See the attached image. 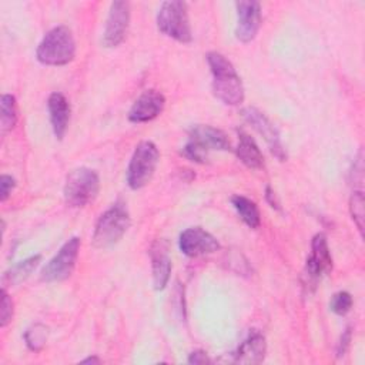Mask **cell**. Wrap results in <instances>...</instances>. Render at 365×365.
Listing matches in <instances>:
<instances>
[{
    "mask_svg": "<svg viewBox=\"0 0 365 365\" xmlns=\"http://www.w3.org/2000/svg\"><path fill=\"white\" fill-rule=\"evenodd\" d=\"M207 63L212 74V93L227 106H240L244 101V86L232 63L217 51L207 54Z\"/></svg>",
    "mask_w": 365,
    "mask_h": 365,
    "instance_id": "cell-1",
    "label": "cell"
},
{
    "mask_svg": "<svg viewBox=\"0 0 365 365\" xmlns=\"http://www.w3.org/2000/svg\"><path fill=\"white\" fill-rule=\"evenodd\" d=\"M76 41L66 26L48 30L37 46L36 57L44 66H66L74 60Z\"/></svg>",
    "mask_w": 365,
    "mask_h": 365,
    "instance_id": "cell-2",
    "label": "cell"
},
{
    "mask_svg": "<svg viewBox=\"0 0 365 365\" xmlns=\"http://www.w3.org/2000/svg\"><path fill=\"white\" fill-rule=\"evenodd\" d=\"M228 150H231V143L222 130L208 124H197L188 133V141L182 148V155L194 163H204L210 151Z\"/></svg>",
    "mask_w": 365,
    "mask_h": 365,
    "instance_id": "cell-3",
    "label": "cell"
},
{
    "mask_svg": "<svg viewBox=\"0 0 365 365\" xmlns=\"http://www.w3.org/2000/svg\"><path fill=\"white\" fill-rule=\"evenodd\" d=\"M131 224L130 214L123 202L113 204L107 211H104L93 232V245L96 248H110L115 245L123 235L127 232Z\"/></svg>",
    "mask_w": 365,
    "mask_h": 365,
    "instance_id": "cell-4",
    "label": "cell"
},
{
    "mask_svg": "<svg viewBox=\"0 0 365 365\" xmlns=\"http://www.w3.org/2000/svg\"><path fill=\"white\" fill-rule=\"evenodd\" d=\"M100 191L98 174L87 167L73 170L64 182L63 195L67 205L74 208L86 207L93 202Z\"/></svg>",
    "mask_w": 365,
    "mask_h": 365,
    "instance_id": "cell-5",
    "label": "cell"
},
{
    "mask_svg": "<svg viewBox=\"0 0 365 365\" xmlns=\"http://www.w3.org/2000/svg\"><path fill=\"white\" fill-rule=\"evenodd\" d=\"M157 27L167 37L180 43H190L192 40V33L187 3L180 0L164 1L157 13Z\"/></svg>",
    "mask_w": 365,
    "mask_h": 365,
    "instance_id": "cell-6",
    "label": "cell"
},
{
    "mask_svg": "<svg viewBox=\"0 0 365 365\" xmlns=\"http://www.w3.org/2000/svg\"><path fill=\"white\" fill-rule=\"evenodd\" d=\"M158 160L160 151L153 141L138 143L127 168L128 187L131 190H140L145 187L155 173Z\"/></svg>",
    "mask_w": 365,
    "mask_h": 365,
    "instance_id": "cell-7",
    "label": "cell"
},
{
    "mask_svg": "<svg viewBox=\"0 0 365 365\" xmlns=\"http://www.w3.org/2000/svg\"><path fill=\"white\" fill-rule=\"evenodd\" d=\"M80 238L73 237L57 251V254L44 265L40 274V279L46 282H56L67 279L76 267V261L80 250Z\"/></svg>",
    "mask_w": 365,
    "mask_h": 365,
    "instance_id": "cell-8",
    "label": "cell"
},
{
    "mask_svg": "<svg viewBox=\"0 0 365 365\" xmlns=\"http://www.w3.org/2000/svg\"><path fill=\"white\" fill-rule=\"evenodd\" d=\"M241 115L265 140L269 151L279 161H284L287 158V153H285V150L282 147V143H281V138H279V133H278L277 127L271 123V120L264 113L257 110L255 107H245V108H242L241 110Z\"/></svg>",
    "mask_w": 365,
    "mask_h": 365,
    "instance_id": "cell-9",
    "label": "cell"
},
{
    "mask_svg": "<svg viewBox=\"0 0 365 365\" xmlns=\"http://www.w3.org/2000/svg\"><path fill=\"white\" fill-rule=\"evenodd\" d=\"M130 23V3L117 0L110 6L108 17L103 33V44L108 48L123 43Z\"/></svg>",
    "mask_w": 365,
    "mask_h": 365,
    "instance_id": "cell-10",
    "label": "cell"
},
{
    "mask_svg": "<svg viewBox=\"0 0 365 365\" xmlns=\"http://www.w3.org/2000/svg\"><path fill=\"white\" fill-rule=\"evenodd\" d=\"M178 247L184 255L195 258L218 251L220 242L212 234L201 227H191L180 234Z\"/></svg>",
    "mask_w": 365,
    "mask_h": 365,
    "instance_id": "cell-11",
    "label": "cell"
},
{
    "mask_svg": "<svg viewBox=\"0 0 365 365\" xmlns=\"http://www.w3.org/2000/svg\"><path fill=\"white\" fill-rule=\"evenodd\" d=\"M237 27L235 37L242 43H250L255 38L261 27V6L254 0H241L235 3Z\"/></svg>",
    "mask_w": 365,
    "mask_h": 365,
    "instance_id": "cell-12",
    "label": "cell"
},
{
    "mask_svg": "<svg viewBox=\"0 0 365 365\" xmlns=\"http://www.w3.org/2000/svg\"><path fill=\"white\" fill-rule=\"evenodd\" d=\"M305 271L308 281L315 284L322 275H327L332 271V257L327 242V237L322 232L314 235L311 241V255L307 259Z\"/></svg>",
    "mask_w": 365,
    "mask_h": 365,
    "instance_id": "cell-13",
    "label": "cell"
},
{
    "mask_svg": "<svg viewBox=\"0 0 365 365\" xmlns=\"http://www.w3.org/2000/svg\"><path fill=\"white\" fill-rule=\"evenodd\" d=\"M165 106L164 96L157 90H145L131 106L128 120L131 123H147L158 117Z\"/></svg>",
    "mask_w": 365,
    "mask_h": 365,
    "instance_id": "cell-14",
    "label": "cell"
},
{
    "mask_svg": "<svg viewBox=\"0 0 365 365\" xmlns=\"http://www.w3.org/2000/svg\"><path fill=\"white\" fill-rule=\"evenodd\" d=\"M150 258L153 267V284L157 291L165 288L171 274V258L168 245L163 240H155L150 248Z\"/></svg>",
    "mask_w": 365,
    "mask_h": 365,
    "instance_id": "cell-15",
    "label": "cell"
},
{
    "mask_svg": "<svg viewBox=\"0 0 365 365\" xmlns=\"http://www.w3.org/2000/svg\"><path fill=\"white\" fill-rule=\"evenodd\" d=\"M47 108L50 115V123L56 138L61 140L67 131L70 121V104L64 94L56 91L51 93L47 100Z\"/></svg>",
    "mask_w": 365,
    "mask_h": 365,
    "instance_id": "cell-16",
    "label": "cell"
},
{
    "mask_svg": "<svg viewBox=\"0 0 365 365\" xmlns=\"http://www.w3.org/2000/svg\"><path fill=\"white\" fill-rule=\"evenodd\" d=\"M267 354L265 336L259 332L251 334L235 352L234 361L238 364H259L264 361Z\"/></svg>",
    "mask_w": 365,
    "mask_h": 365,
    "instance_id": "cell-17",
    "label": "cell"
},
{
    "mask_svg": "<svg viewBox=\"0 0 365 365\" xmlns=\"http://www.w3.org/2000/svg\"><path fill=\"white\" fill-rule=\"evenodd\" d=\"M238 134V145L235 148V154L238 160L252 170H259L264 167V155L250 134L244 130H237Z\"/></svg>",
    "mask_w": 365,
    "mask_h": 365,
    "instance_id": "cell-18",
    "label": "cell"
},
{
    "mask_svg": "<svg viewBox=\"0 0 365 365\" xmlns=\"http://www.w3.org/2000/svg\"><path fill=\"white\" fill-rule=\"evenodd\" d=\"M41 261V255L40 254H36V255H31L23 261H20L19 264H16L14 267H11L9 271L4 272L3 275V284L4 285H9V287H13V285H19L21 284L23 281H26L31 272L38 267Z\"/></svg>",
    "mask_w": 365,
    "mask_h": 365,
    "instance_id": "cell-19",
    "label": "cell"
},
{
    "mask_svg": "<svg viewBox=\"0 0 365 365\" xmlns=\"http://www.w3.org/2000/svg\"><path fill=\"white\" fill-rule=\"evenodd\" d=\"M231 204L235 208L237 214L240 215V218L252 230L258 228L261 224V214L259 210L257 207V204L244 197V195H232L231 197Z\"/></svg>",
    "mask_w": 365,
    "mask_h": 365,
    "instance_id": "cell-20",
    "label": "cell"
},
{
    "mask_svg": "<svg viewBox=\"0 0 365 365\" xmlns=\"http://www.w3.org/2000/svg\"><path fill=\"white\" fill-rule=\"evenodd\" d=\"M0 128L1 133H7L14 128L17 123V103L16 97L11 94H3L0 98Z\"/></svg>",
    "mask_w": 365,
    "mask_h": 365,
    "instance_id": "cell-21",
    "label": "cell"
},
{
    "mask_svg": "<svg viewBox=\"0 0 365 365\" xmlns=\"http://www.w3.org/2000/svg\"><path fill=\"white\" fill-rule=\"evenodd\" d=\"M48 338V328L40 322L30 325L24 332V341L30 351L38 352Z\"/></svg>",
    "mask_w": 365,
    "mask_h": 365,
    "instance_id": "cell-22",
    "label": "cell"
},
{
    "mask_svg": "<svg viewBox=\"0 0 365 365\" xmlns=\"http://www.w3.org/2000/svg\"><path fill=\"white\" fill-rule=\"evenodd\" d=\"M365 201L362 190H354L349 200V211L354 222L356 224L361 235L364 232V217H365Z\"/></svg>",
    "mask_w": 365,
    "mask_h": 365,
    "instance_id": "cell-23",
    "label": "cell"
},
{
    "mask_svg": "<svg viewBox=\"0 0 365 365\" xmlns=\"http://www.w3.org/2000/svg\"><path fill=\"white\" fill-rule=\"evenodd\" d=\"M329 308L334 314L336 315H345L351 311L352 308V297L349 292L346 291H339L336 294L332 295L331 302H329Z\"/></svg>",
    "mask_w": 365,
    "mask_h": 365,
    "instance_id": "cell-24",
    "label": "cell"
},
{
    "mask_svg": "<svg viewBox=\"0 0 365 365\" xmlns=\"http://www.w3.org/2000/svg\"><path fill=\"white\" fill-rule=\"evenodd\" d=\"M1 304H0V327L4 328L6 325L10 324L13 318V301L10 295L6 292L4 288H1Z\"/></svg>",
    "mask_w": 365,
    "mask_h": 365,
    "instance_id": "cell-25",
    "label": "cell"
},
{
    "mask_svg": "<svg viewBox=\"0 0 365 365\" xmlns=\"http://www.w3.org/2000/svg\"><path fill=\"white\" fill-rule=\"evenodd\" d=\"M14 187H16V180L11 175L3 174L0 177V201L1 202H4L10 197Z\"/></svg>",
    "mask_w": 365,
    "mask_h": 365,
    "instance_id": "cell-26",
    "label": "cell"
},
{
    "mask_svg": "<svg viewBox=\"0 0 365 365\" xmlns=\"http://www.w3.org/2000/svg\"><path fill=\"white\" fill-rule=\"evenodd\" d=\"M210 362H211V359L208 358L207 352H204V351H194L188 356V364L201 365V364H210Z\"/></svg>",
    "mask_w": 365,
    "mask_h": 365,
    "instance_id": "cell-27",
    "label": "cell"
},
{
    "mask_svg": "<svg viewBox=\"0 0 365 365\" xmlns=\"http://www.w3.org/2000/svg\"><path fill=\"white\" fill-rule=\"evenodd\" d=\"M349 342H351V329L346 328V331L344 332V335L341 336V341L338 344V356L344 355L349 346Z\"/></svg>",
    "mask_w": 365,
    "mask_h": 365,
    "instance_id": "cell-28",
    "label": "cell"
},
{
    "mask_svg": "<svg viewBox=\"0 0 365 365\" xmlns=\"http://www.w3.org/2000/svg\"><path fill=\"white\" fill-rule=\"evenodd\" d=\"M265 197H267V201L269 202V205H271L272 208L281 210L279 201H278V198H277V195H275V192H274V190H272L271 187H267V188H265Z\"/></svg>",
    "mask_w": 365,
    "mask_h": 365,
    "instance_id": "cell-29",
    "label": "cell"
},
{
    "mask_svg": "<svg viewBox=\"0 0 365 365\" xmlns=\"http://www.w3.org/2000/svg\"><path fill=\"white\" fill-rule=\"evenodd\" d=\"M98 362H100V358L97 356H88L81 361V364H98Z\"/></svg>",
    "mask_w": 365,
    "mask_h": 365,
    "instance_id": "cell-30",
    "label": "cell"
}]
</instances>
